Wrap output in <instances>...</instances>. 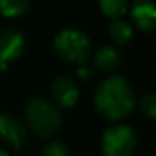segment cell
I'll use <instances>...</instances> for the list:
<instances>
[{
	"instance_id": "1",
	"label": "cell",
	"mask_w": 156,
	"mask_h": 156,
	"mask_svg": "<svg viewBox=\"0 0 156 156\" xmlns=\"http://www.w3.org/2000/svg\"><path fill=\"white\" fill-rule=\"evenodd\" d=\"M95 109L110 121L127 118L135 109L133 89L121 75H112L100 83L94 97Z\"/></svg>"
},
{
	"instance_id": "2",
	"label": "cell",
	"mask_w": 156,
	"mask_h": 156,
	"mask_svg": "<svg viewBox=\"0 0 156 156\" xmlns=\"http://www.w3.org/2000/svg\"><path fill=\"white\" fill-rule=\"evenodd\" d=\"M25 116L31 132L40 139L52 138L61 127L58 107L43 97H35L26 104Z\"/></svg>"
},
{
	"instance_id": "3",
	"label": "cell",
	"mask_w": 156,
	"mask_h": 156,
	"mask_svg": "<svg viewBox=\"0 0 156 156\" xmlns=\"http://www.w3.org/2000/svg\"><path fill=\"white\" fill-rule=\"evenodd\" d=\"M54 49L60 58L69 63L81 64L92 54L89 37L78 29H63L54 40Z\"/></svg>"
},
{
	"instance_id": "4",
	"label": "cell",
	"mask_w": 156,
	"mask_h": 156,
	"mask_svg": "<svg viewBox=\"0 0 156 156\" xmlns=\"http://www.w3.org/2000/svg\"><path fill=\"white\" fill-rule=\"evenodd\" d=\"M136 144V135L129 126H113L107 129L101 138L104 156H132Z\"/></svg>"
},
{
	"instance_id": "5",
	"label": "cell",
	"mask_w": 156,
	"mask_h": 156,
	"mask_svg": "<svg viewBox=\"0 0 156 156\" xmlns=\"http://www.w3.org/2000/svg\"><path fill=\"white\" fill-rule=\"evenodd\" d=\"M26 38L25 35L12 28L0 32V70H5L25 52Z\"/></svg>"
},
{
	"instance_id": "6",
	"label": "cell",
	"mask_w": 156,
	"mask_h": 156,
	"mask_svg": "<svg viewBox=\"0 0 156 156\" xmlns=\"http://www.w3.org/2000/svg\"><path fill=\"white\" fill-rule=\"evenodd\" d=\"M51 90H52L55 106H60L63 109L73 107L78 101V95H80L76 83L70 76H66V75H61V76L55 78Z\"/></svg>"
},
{
	"instance_id": "7",
	"label": "cell",
	"mask_w": 156,
	"mask_h": 156,
	"mask_svg": "<svg viewBox=\"0 0 156 156\" xmlns=\"http://www.w3.org/2000/svg\"><path fill=\"white\" fill-rule=\"evenodd\" d=\"M0 138L14 145L19 151L22 141L26 138V126L20 118L11 113H0Z\"/></svg>"
},
{
	"instance_id": "8",
	"label": "cell",
	"mask_w": 156,
	"mask_h": 156,
	"mask_svg": "<svg viewBox=\"0 0 156 156\" xmlns=\"http://www.w3.org/2000/svg\"><path fill=\"white\" fill-rule=\"evenodd\" d=\"M132 20L144 32H151L156 26V8L153 0H133Z\"/></svg>"
},
{
	"instance_id": "9",
	"label": "cell",
	"mask_w": 156,
	"mask_h": 156,
	"mask_svg": "<svg viewBox=\"0 0 156 156\" xmlns=\"http://www.w3.org/2000/svg\"><path fill=\"white\" fill-rule=\"evenodd\" d=\"M121 61H122L121 52L116 48L109 46V44L101 46L95 52V57H94V64L101 72H113V70H116L119 67Z\"/></svg>"
},
{
	"instance_id": "10",
	"label": "cell",
	"mask_w": 156,
	"mask_h": 156,
	"mask_svg": "<svg viewBox=\"0 0 156 156\" xmlns=\"http://www.w3.org/2000/svg\"><path fill=\"white\" fill-rule=\"evenodd\" d=\"M109 35L113 40V43L119 46H126L133 37V29L127 22L116 19L109 28Z\"/></svg>"
},
{
	"instance_id": "11",
	"label": "cell",
	"mask_w": 156,
	"mask_h": 156,
	"mask_svg": "<svg viewBox=\"0 0 156 156\" xmlns=\"http://www.w3.org/2000/svg\"><path fill=\"white\" fill-rule=\"evenodd\" d=\"M29 0H0V14L8 19H17L28 12Z\"/></svg>"
},
{
	"instance_id": "12",
	"label": "cell",
	"mask_w": 156,
	"mask_h": 156,
	"mask_svg": "<svg viewBox=\"0 0 156 156\" xmlns=\"http://www.w3.org/2000/svg\"><path fill=\"white\" fill-rule=\"evenodd\" d=\"M127 6H129V0H100V8L103 14L113 20L124 16Z\"/></svg>"
},
{
	"instance_id": "13",
	"label": "cell",
	"mask_w": 156,
	"mask_h": 156,
	"mask_svg": "<svg viewBox=\"0 0 156 156\" xmlns=\"http://www.w3.org/2000/svg\"><path fill=\"white\" fill-rule=\"evenodd\" d=\"M139 107H141V112L148 118V119H154L156 116V97L154 94H145L141 101H139Z\"/></svg>"
},
{
	"instance_id": "14",
	"label": "cell",
	"mask_w": 156,
	"mask_h": 156,
	"mask_svg": "<svg viewBox=\"0 0 156 156\" xmlns=\"http://www.w3.org/2000/svg\"><path fill=\"white\" fill-rule=\"evenodd\" d=\"M41 156H69V148L60 141H52L43 147Z\"/></svg>"
},
{
	"instance_id": "15",
	"label": "cell",
	"mask_w": 156,
	"mask_h": 156,
	"mask_svg": "<svg viewBox=\"0 0 156 156\" xmlns=\"http://www.w3.org/2000/svg\"><path fill=\"white\" fill-rule=\"evenodd\" d=\"M76 75H78V78H80L83 83H87V81L92 80L94 72H92L90 67H87V66H81V67H78V69H76Z\"/></svg>"
},
{
	"instance_id": "16",
	"label": "cell",
	"mask_w": 156,
	"mask_h": 156,
	"mask_svg": "<svg viewBox=\"0 0 156 156\" xmlns=\"http://www.w3.org/2000/svg\"><path fill=\"white\" fill-rule=\"evenodd\" d=\"M0 156H8V153H6L5 150H2V148H0Z\"/></svg>"
}]
</instances>
